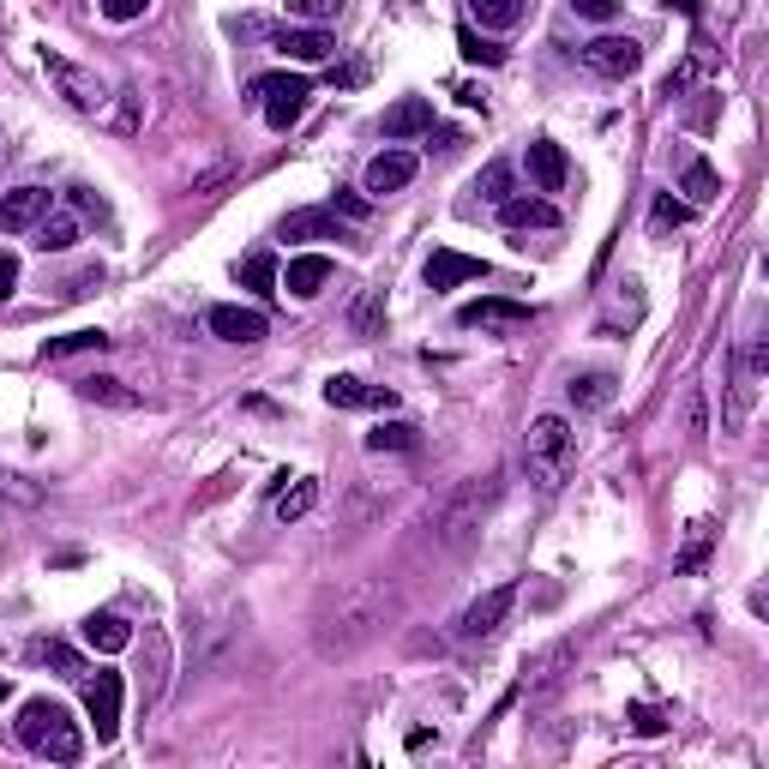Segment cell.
<instances>
[{
  "mask_svg": "<svg viewBox=\"0 0 769 769\" xmlns=\"http://www.w3.org/2000/svg\"><path fill=\"white\" fill-rule=\"evenodd\" d=\"M288 12L307 19V24H331L336 12H343V0H288Z\"/></svg>",
  "mask_w": 769,
  "mask_h": 769,
  "instance_id": "obj_34",
  "label": "cell"
},
{
  "mask_svg": "<svg viewBox=\"0 0 769 769\" xmlns=\"http://www.w3.org/2000/svg\"><path fill=\"white\" fill-rule=\"evenodd\" d=\"M235 276L252 288V295H276V259L271 252H247V259L235 264Z\"/></svg>",
  "mask_w": 769,
  "mask_h": 769,
  "instance_id": "obj_26",
  "label": "cell"
},
{
  "mask_svg": "<svg viewBox=\"0 0 769 769\" xmlns=\"http://www.w3.org/2000/svg\"><path fill=\"white\" fill-rule=\"evenodd\" d=\"M331 211H348V216H367V199H360V192H343V187H336V192H331Z\"/></svg>",
  "mask_w": 769,
  "mask_h": 769,
  "instance_id": "obj_41",
  "label": "cell"
},
{
  "mask_svg": "<svg viewBox=\"0 0 769 769\" xmlns=\"http://www.w3.org/2000/svg\"><path fill=\"white\" fill-rule=\"evenodd\" d=\"M565 175H571V163H565V151L553 139H535L529 144V180H535V192H559Z\"/></svg>",
  "mask_w": 769,
  "mask_h": 769,
  "instance_id": "obj_18",
  "label": "cell"
},
{
  "mask_svg": "<svg viewBox=\"0 0 769 769\" xmlns=\"http://www.w3.org/2000/svg\"><path fill=\"white\" fill-rule=\"evenodd\" d=\"M367 451H415V427H403V421H391V427H372L367 433Z\"/></svg>",
  "mask_w": 769,
  "mask_h": 769,
  "instance_id": "obj_31",
  "label": "cell"
},
{
  "mask_svg": "<svg viewBox=\"0 0 769 769\" xmlns=\"http://www.w3.org/2000/svg\"><path fill=\"white\" fill-rule=\"evenodd\" d=\"M348 324H355V331H372V324H379V288H367V295L355 300V312H348Z\"/></svg>",
  "mask_w": 769,
  "mask_h": 769,
  "instance_id": "obj_37",
  "label": "cell"
},
{
  "mask_svg": "<svg viewBox=\"0 0 769 769\" xmlns=\"http://www.w3.org/2000/svg\"><path fill=\"white\" fill-rule=\"evenodd\" d=\"M457 48H463V60H475V67H499V60H505V48H499V43H481L469 24L457 31Z\"/></svg>",
  "mask_w": 769,
  "mask_h": 769,
  "instance_id": "obj_33",
  "label": "cell"
},
{
  "mask_svg": "<svg viewBox=\"0 0 769 769\" xmlns=\"http://www.w3.org/2000/svg\"><path fill=\"white\" fill-rule=\"evenodd\" d=\"M84 643L103 649V655H120V649L132 643V625L120 619V613H91V619H84Z\"/></svg>",
  "mask_w": 769,
  "mask_h": 769,
  "instance_id": "obj_22",
  "label": "cell"
},
{
  "mask_svg": "<svg viewBox=\"0 0 769 769\" xmlns=\"http://www.w3.org/2000/svg\"><path fill=\"white\" fill-rule=\"evenodd\" d=\"M384 607H391V595H384L379 583H355L348 595H336V619H343V631H324L319 643L324 649H355L360 637H372V625H384Z\"/></svg>",
  "mask_w": 769,
  "mask_h": 769,
  "instance_id": "obj_3",
  "label": "cell"
},
{
  "mask_svg": "<svg viewBox=\"0 0 769 769\" xmlns=\"http://www.w3.org/2000/svg\"><path fill=\"white\" fill-rule=\"evenodd\" d=\"M12 288H19V259H12V252H0V300H7Z\"/></svg>",
  "mask_w": 769,
  "mask_h": 769,
  "instance_id": "obj_43",
  "label": "cell"
},
{
  "mask_svg": "<svg viewBox=\"0 0 769 769\" xmlns=\"http://www.w3.org/2000/svg\"><path fill=\"white\" fill-rule=\"evenodd\" d=\"M493 499H499V475H481V481H469L463 493H457L451 505L439 511V535L451 541H469V529H481V517L493 511Z\"/></svg>",
  "mask_w": 769,
  "mask_h": 769,
  "instance_id": "obj_5",
  "label": "cell"
},
{
  "mask_svg": "<svg viewBox=\"0 0 769 769\" xmlns=\"http://www.w3.org/2000/svg\"><path fill=\"white\" fill-rule=\"evenodd\" d=\"M48 204H55V192H43V187L0 192V235H24V228H36L48 216Z\"/></svg>",
  "mask_w": 769,
  "mask_h": 769,
  "instance_id": "obj_12",
  "label": "cell"
},
{
  "mask_svg": "<svg viewBox=\"0 0 769 769\" xmlns=\"http://www.w3.org/2000/svg\"><path fill=\"white\" fill-rule=\"evenodd\" d=\"M72 204H79V211H96V216H103V199H91V187H72Z\"/></svg>",
  "mask_w": 769,
  "mask_h": 769,
  "instance_id": "obj_45",
  "label": "cell"
},
{
  "mask_svg": "<svg viewBox=\"0 0 769 769\" xmlns=\"http://www.w3.org/2000/svg\"><path fill=\"white\" fill-rule=\"evenodd\" d=\"M312 505H319V481H295V487H283V493H276V517H283V523L307 517Z\"/></svg>",
  "mask_w": 769,
  "mask_h": 769,
  "instance_id": "obj_29",
  "label": "cell"
},
{
  "mask_svg": "<svg viewBox=\"0 0 769 769\" xmlns=\"http://www.w3.org/2000/svg\"><path fill=\"white\" fill-rule=\"evenodd\" d=\"M487 276V264L481 259H469V252H451V247H439L427 259V288L439 295V288H457V283H481Z\"/></svg>",
  "mask_w": 769,
  "mask_h": 769,
  "instance_id": "obj_16",
  "label": "cell"
},
{
  "mask_svg": "<svg viewBox=\"0 0 769 769\" xmlns=\"http://www.w3.org/2000/svg\"><path fill=\"white\" fill-rule=\"evenodd\" d=\"M511 607H517V583H499V589H487L481 601H469L463 607V619H457V637H469V643H481V637H493L505 619H511Z\"/></svg>",
  "mask_w": 769,
  "mask_h": 769,
  "instance_id": "obj_6",
  "label": "cell"
},
{
  "mask_svg": "<svg viewBox=\"0 0 769 769\" xmlns=\"http://www.w3.org/2000/svg\"><path fill=\"white\" fill-rule=\"evenodd\" d=\"M283 240H343V223H336V211H288Z\"/></svg>",
  "mask_w": 769,
  "mask_h": 769,
  "instance_id": "obj_20",
  "label": "cell"
},
{
  "mask_svg": "<svg viewBox=\"0 0 769 769\" xmlns=\"http://www.w3.org/2000/svg\"><path fill=\"white\" fill-rule=\"evenodd\" d=\"M571 403L577 409H607L613 403V372H577V379H571Z\"/></svg>",
  "mask_w": 769,
  "mask_h": 769,
  "instance_id": "obj_28",
  "label": "cell"
},
{
  "mask_svg": "<svg viewBox=\"0 0 769 769\" xmlns=\"http://www.w3.org/2000/svg\"><path fill=\"white\" fill-rule=\"evenodd\" d=\"M276 283H283L295 300H312L324 283H331V259H324V252H300V259H288V271L276 276Z\"/></svg>",
  "mask_w": 769,
  "mask_h": 769,
  "instance_id": "obj_17",
  "label": "cell"
},
{
  "mask_svg": "<svg viewBox=\"0 0 769 769\" xmlns=\"http://www.w3.org/2000/svg\"><path fill=\"white\" fill-rule=\"evenodd\" d=\"M457 324H463V331H523V324H529V307H523V300L481 295V300H469V307L457 312Z\"/></svg>",
  "mask_w": 769,
  "mask_h": 769,
  "instance_id": "obj_10",
  "label": "cell"
},
{
  "mask_svg": "<svg viewBox=\"0 0 769 769\" xmlns=\"http://www.w3.org/2000/svg\"><path fill=\"white\" fill-rule=\"evenodd\" d=\"M415 151H379V156H372V163H367V192H372V199H384V192H403L409 187V180H415Z\"/></svg>",
  "mask_w": 769,
  "mask_h": 769,
  "instance_id": "obj_14",
  "label": "cell"
},
{
  "mask_svg": "<svg viewBox=\"0 0 769 769\" xmlns=\"http://www.w3.org/2000/svg\"><path fill=\"white\" fill-rule=\"evenodd\" d=\"M324 403L331 409H397V391L360 384V379H348V372H336V379H324Z\"/></svg>",
  "mask_w": 769,
  "mask_h": 769,
  "instance_id": "obj_15",
  "label": "cell"
},
{
  "mask_svg": "<svg viewBox=\"0 0 769 769\" xmlns=\"http://www.w3.org/2000/svg\"><path fill=\"white\" fill-rule=\"evenodd\" d=\"M144 7H151V0H103V12H108V19H115V24H132V19H139Z\"/></svg>",
  "mask_w": 769,
  "mask_h": 769,
  "instance_id": "obj_40",
  "label": "cell"
},
{
  "mask_svg": "<svg viewBox=\"0 0 769 769\" xmlns=\"http://www.w3.org/2000/svg\"><path fill=\"white\" fill-rule=\"evenodd\" d=\"M79 397H84V403H108V409H139V397H132L120 379H108V372H91V379H79Z\"/></svg>",
  "mask_w": 769,
  "mask_h": 769,
  "instance_id": "obj_24",
  "label": "cell"
},
{
  "mask_svg": "<svg viewBox=\"0 0 769 769\" xmlns=\"http://www.w3.org/2000/svg\"><path fill=\"white\" fill-rule=\"evenodd\" d=\"M7 691H12V685H7V673H0V703H7Z\"/></svg>",
  "mask_w": 769,
  "mask_h": 769,
  "instance_id": "obj_47",
  "label": "cell"
},
{
  "mask_svg": "<svg viewBox=\"0 0 769 769\" xmlns=\"http://www.w3.org/2000/svg\"><path fill=\"white\" fill-rule=\"evenodd\" d=\"M625 721H631V733H661V727H667V715H661L655 703H631V709H625Z\"/></svg>",
  "mask_w": 769,
  "mask_h": 769,
  "instance_id": "obj_35",
  "label": "cell"
},
{
  "mask_svg": "<svg viewBox=\"0 0 769 769\" xmlns=\"http://www.w3.org/2000/svg\"><path fill=\"white\" fill-rule=\"evenodd\" d=\"M252 96L264 103V120H271V132H288L300 115H307L312 84L300 79V72H264V79H252Z\"/></svg>",
  "mask_w": 769,
  "mask_h": 769,
  "instance_id": "obj_4",
  "label": "cell"
},
{
  "mask_svg": "<svg viewBox=\"0 0 769 769\" xmlns=\"http://www.w3.org/2000/svg\"><path fill=\"white\" fill-rule=\"evenodd\" d=\"M499 223L505 228H559V211H553L547 199H517L511 192V199L499 204Z\"/></svg>",
  "mask_w": 769,
  "mask_h": 769,
  "instance_id": "obj_21",
  "label": "cell"
},
{
  "mask_svg": "<svg viewBox=\"0 0 769 769\" xmlns=\"http://www.w3.org/2000/svg\"><path fill=\"white\" fill-rule=\"evenodd\" d=\"M91 348H108V336H103V331H72V336H55V343H43V360L91 355Z\"/></svg>",
  "mask_w": 769,
  "mask_h": 769,
  "instance_id": "obj_30",
  "label": "cell"
},
{
  "mask_svg": "<svg viewBox=\"0 0 769 769\" xmlns=\"http://www.w3.org/2000/svg\"><path fill=\"white\" fill-rule=\"evenodd\" d=\"M709 547H715V529H709V523H691V535H685V547H679V559H673V571H679V577L703 571Z\"/></svg>",
  "mask_w": 769,
  "mask_h": 769,
  "instance_id": "obj_27",
  "label": "cell"
},
{
  "mask_svg": "<svg viewBox=\"0 0 769 769\" xmlns=\"http://www.w3.org/2000/svg\"><path fill=\"white\" fill-rule=\"evenodd\" d=\"M36 247H43V252H72V247H79V216L48 211L43 223H36Z\"/></svg>",
  "mask_w": 769,
  "mask_h": 769,
  "instance_id": "obj_23",
  "label": "cell"
},
{
  "mask_svg": "<svg viewBox=\"0 0 769 769\" xmlns=\"http://www.w3.org/2000/svg\"><path fill=\"white\" fill-rule=\"evenodd\" d=\"M685 216H691V204H673V199L655 204V223H685Z\"/></svg>",
  "mask_w": 769,
  "mask_h": 769,
  "instance_id": "obj_44",
  "label": "cell"
},
{
  "mask_svg": "<svg viewBox=\"0 0 769 769\" xmlns=\"http://www.w3.org/2000/svg\"><path fill=\"white\" fill-rule=\"evenodd\" d=\"M204 324H211V336H223V343H259L271 324H264V312L259 307H240V300H223V307H211L204 312Z\"/></svg>",
  "mask_w": 769,
  "mask_h": 769,
  "instance_id": "obj_11",
  "label": "cell"
},
{
  "mask_svg": "<svg viewBox=\"0 0 769 769\" xmlns=\"http://www.w3.org/2000/svg\"><path fill=\"white\" fill-rule=\"evenodd\" d=\"M673 7H679L685 19H697V7H703V0H673Z\"/></svg>",
  "mask_w": 769,
  "mask_h": 769,
  "instance_id": "obj_46",
  "label": "cell"
},
{
  "mask_svg": "<svg viewBox=\"0 0 769 769\" xmlns=\"http://www.w3.org/2000/svg\"><path fill=\"white\" fill-rule=\"evenodd\" d=\"M43 655H48V661H55V667H60V673H72V679H84V661H79V655H72V649H67V643H43Z\"/></svg>",
  "mask_w": 769,
  "mask_h": 769,
  "instance_id": "obj_38",
  "label": "cell"
},
{
  "mask_svg": "<svg viewBox=\"0 0 769 769\" xmlns=\"http://www.w3.org/2000/svg\"><path fill=\"white\" fill-rule=\"evenodd\" d=\"M271 43H276V55L300 60V67H319V60H331V48H336L324 24H283Z\"/></svg>",
  "mask_w": 769,
  "mask_h": 769,
  "instance_id": "obj_13",
  "label": "cell"
},
{
  "mask_svg": "<svg viewBox=\"0 0 769 769\" xmlns=\"http://www.w3.org/2000/svg\"><path fill=\"white\" fill-rule=\"evenodd\" d=\"M685 192H691V204H709V199H721V180H715V168L697 156L691 168H685Z\"/></svg>",
  "mask_w": 769,
  "mask_h": 769,
  "instance_id": "obj_32",
  "label": "cell"
},
{
  "mask_svg": "<svg viewBox=\"0 0 769 769\" xmlns=\"http://www.w3.org/2000/svg\"><path fill=\"white\" fill-rule=\"evenodd\" d=\"M469 19H481V31H511L523 19V0H469Z\"/></svg>",
  "mask_w": 769,
  "mask_h": 769,
  "instance_id": "obj_25",
  "label": "cell"
},
{
  "mask_svg": "<svg viewBox=\"0 0 769 769\" xmlns=\"http://www.w3.org/2000/svg\"><path fill=\"white\" fill-rule=\"evenodd\" d=\"M691 79H697V60H685L679 72H667V84H661V96H679V91H685V84H691Z\"/></svg>",
  "mask_w": 769,
  "mask_h": 769,
  "instance_id": "obj_42",
  "label": "cell"
},
{
  "mask_svg": "<svg viewBox=\"0 0 769 769\" xmlns=\"http://www.w3.org/2000/svg\"><path fill=\"white\" fill-rule=\"evenodd\" d=\"M571 463H577L571 421H565V415H535V421H529V469H535L541 487H559Z\"/></svg>",
  "mask_w": 769,
  "mask_h": 769,
  "instance_id": "obj_2",
  "label": "cell"
},
{
  "mask_svg": "<svg viewBox=\"0 0 769 769\" xmlns=\"http://www.w3.org/2000/svg\"><path fill=\"white\" fill-rule=\"evenodd\" d=\"M577 55H583V67L601 72V79H631V72L643 67V48H637L631 36H595V43H583Z\"/></svg>",
  "mask_w": 769,
  "mask_h": 769,
  "instance_id": "obj_8",
  "label": "cell"
},
{
  "mask_svg": "<svg viewBox=\"0 0 769 769\" xmlns=\"http://www.w3.org/2000/svg\"><path fill=\"white\" fill-rule=\"evenodd\" d=\"M84 709H91V721H96V740H115V727H120V673H108V667L84 673Z\"/></svg>",
  "mask_w": 769,
  "mask_h": 769,
  "instance_id": "obj_9",
  "label": "cell"
},
{
  "mask_svg": "<svg viewBox=\"0 0 769 769\" xmlns=\"http://www.w3.org/2000/svg\"><path fill=\"white\" fill-rule=\"evenodd\" d=\"M577 7V19H595V24H607L613 12H619V0H571Z\"/></svg>",
  "mask_w": 769,
  "mask_h": 769,
  "instance_id": "obj_39",
  "label": "cell"
},
{
  "mask_svg": "<svg viewBox=\"0 0 769 769\" xmlns=\"http://www.w3.org/2000/svg\"><path fill=\"white\" fill-rule=\"evenodd\" d=\"M481 192H487L493 204H505V199H511V168H505V163H493L487 175H481Z\"/></svg>",
  "mask_w": 769,
  "mask_h": 769,
  "instance_id": "obj_36",
  "label": "cell"
},
{
  "mask_svg": "<svg viewBox=\"0 0 769 769\" xmlns=\"http://www.w3.org/2000/svg\"><path fill=\"white\" fill-rule=\"evenodd\" d=\"M415 132H433V103L427 96H403V103L384 108V139H415Z\"/></svg>",
  "mask_w": 769,
  "mask_h": 769,
  "instance_id": "obj_19",
  "label": "cell"
},
{
  "mask_svg": "<svg viewBox=\"0 0 769 769\" xmlns=\"http://www.w3.org/2000/svg\"><path fill=\"white\" fill-rule=\"evenodd\" d=\"M43 72L60 84V96H67L72 108H84V115H96V108L108 103V91H103V79L96 72H84V67H72V60H60V55H43Z\"/></svg>",
  "mask_w": 769,
  "mask_h": 769,
  "instance_id": "obj_7",
  "label": "cell"
},
{
  "mask_svg": "<svg viewBox=\"0 0 769 769\" xmlns=\"http://www.w3.org/2000/svg\"><path fill=\"white\" fill-rule=\"evenodd\" d=\"M19 740L31 745V752L55 757V764H79L84 757L79 721H72L67 703H55V697H31V703L19 709Z\"/></svg>",
  "mask_w": 769,
  "mask_h": 769,
  "instance_id": "obj_1",
  "label": "cell"
}]
</instances>
